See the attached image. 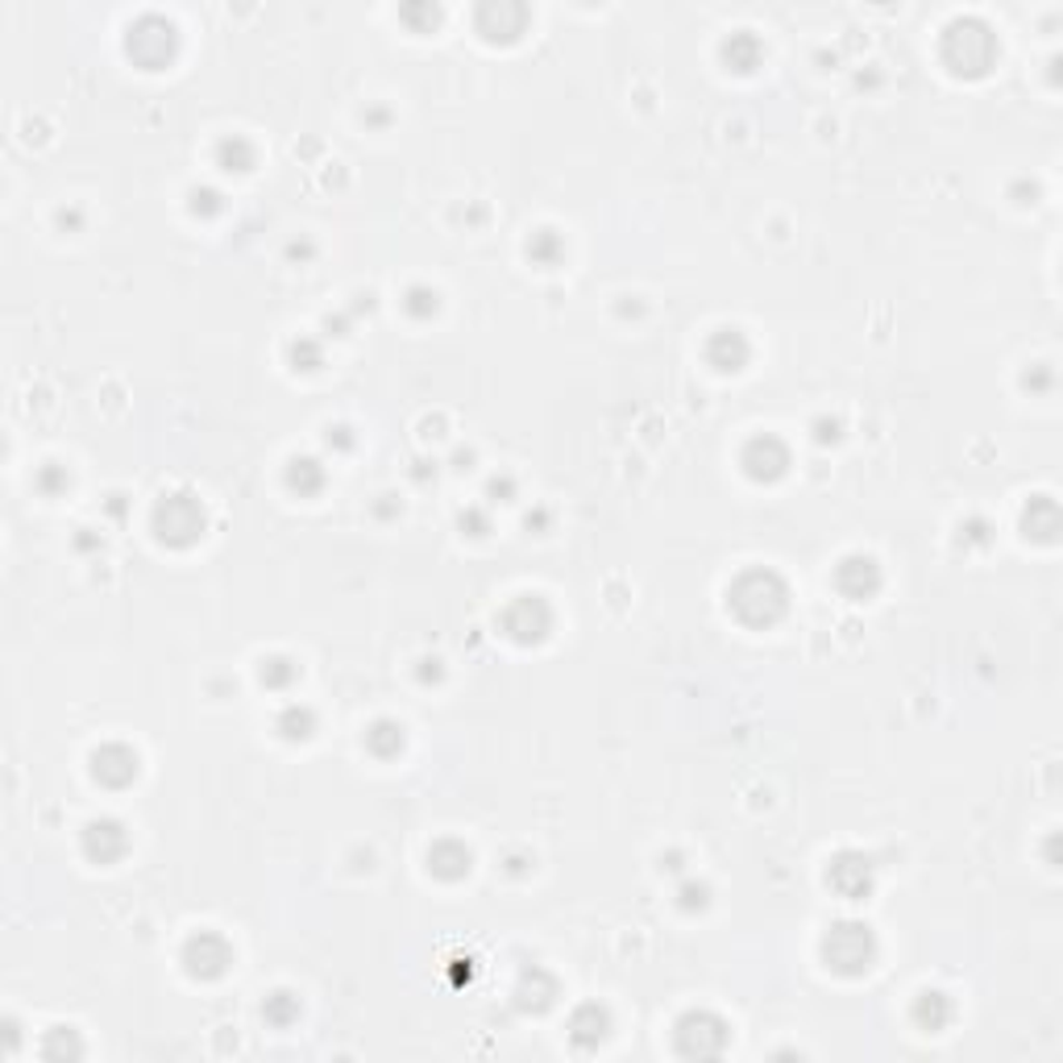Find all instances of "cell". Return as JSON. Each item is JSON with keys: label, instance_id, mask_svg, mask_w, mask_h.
Here are the masks:
<instances>
[{"label": "cell", "instance_id": "cell-8", "mask_svg": "<svg viewBox=\"0 0 1063 1063\" xmlns=\"http://www.w3.org/2000/svg\"><path fill=\"white\" fill-rule=\"evenodd\" d=\"M827 885H831L839 897L860 901V897L872 894V860L860 856V851H843V856H836L831 868H827Z\"/></svg>", "mask_w": 1063, "mask_h": 1063}, {"label": "cell", "instance_id": "cell-22", "mask_svg": "<svg viewBox=\"0 0 1063 1063\" xmlns=\"http://www.w3.org/2000/svg\"><path fill=\"white\" fill-rule=\"evenodd\" d=\"M312 728H316V714L308 711V706H287V714L279 719V731H283L287 740H308Z\"/></svg>", "mask_w": 1063, "mask_h": 1063}, {"label": "cell", "instance_id": "cell-13", "mask_svg": "<svg viewBox=\"0 0 1063 1063\" xmlns=\"http://www.w3.org/2000/svg\"><path fill=\"white\" fill-rule=\"evenodd\" d=\"M748 358H752V345L744 341V333L740 329H719V333L711 337V345H706V362L714 365V370H744Z\"/></svg>", "mask_w": 1063, "mask_h": 1063}, {"label": "cell", "instance_id": "cell-21", "mask_svg": "<svg viewBox=\"0 0 1063 1063\" xmlns=\"http://www.w3.org/2000/svg\"><path fill=\"white\" fill-rule=\"evenodd\" d=\"M262 1014H266L271 1026H291V1022L300 1018V997H291V993H274V997H266Z\"/></svg>", "mask_w": 1063, "mask_h": 1063}, {"label": "cell", "instance_id": "cell-3", "mask_svg": "<svg viewBox=\"0 0 1063 1063\" xmlns=\"http://www.w3.org/2000/svg\"><path fill=\"white\" fill-rule=\"evenodd\" d=\"M943 59L956 76H981L997 59V38L981 21H956L943 33Z\"/></svg>", "mask_w": 1063, "mask_h": 1063}, {"label": "cell", "instance_id": "cell-2", "mask_svg": "<svg viewBox=\"0 0 1063 1063\" xmlns=\"http://www.w3.org/2000/svg\"><path fill=\"white\" fill-rule=\"evenodd\" d=\"M877 935L868 923H836L822 939V964L839 976H865L877 964Z\"/></svg>", "mask_w": 1063, "mask_h": 1063}, {"label": "cell", "instance_id": "cell-17", "mask_svg": "<svg viewBox=\"0 0 1063 1063\" xmlns=\"http://www.w3.org/2000/svg\"><path fill=\"white\" fill-rule=\"evenodd\" d=\"M287 482L291 490H300V495H316V490L324 487V470H320V461H312V457H300V461H291Z\"/></svg>", "mask_w": 1063, "mask_h": 1063}, {"label": "cell", "instance_id": "cell-9", "mask_svg": "<svg viewBox=\"0 0 1063 1063\" xmlns=\"http://www.w3.org/2000/svg\"><path fill=\"white\" fill-rule=\"evenodd\" d=\"M137 773H142L137 752L125 744H105L96 757H91V777H96L100 786H108V790H125V786H134Z\"/></svg>", "mask_w": 1063, "mask_h": 1063}, {"label": "cell", "instance_id": "cell-23", "mask_svg": "<svg viewBox=\"0 0 1063 1063\" xmlns=\"http://www.w3.org/2000/svg\"><path fill=\"white\" fill-rule=\"evenodd\" d=\"M295 677H300V665H291V661H283V656L262 661V682L274 685V690H283V685L295 682Z\"/></svg>", "mask_w": 1063, "mask_h": 1063}, {"label": "cell", "instance_id": "cell-4", "mask_svg": "<svg viewBox=\"0 0 1063 1063\" xmlns=\"http://www.w3.org/2000/svg\"><path fill=\"white\" fill-rule=\"evenodd\" d=\"M204 528H208V516H204L196 495H187V490L167 495V499L154 507V532H158V540L170 548H192L199 536H204Z\"/></svg>", "mask_w": 1063, "mask_h": 1063}, {"label": "cell", "instance_id": "cell-14", "mask_svg": "<svg viewBox=\"0 0 1063 1063\" xmlns=\"http://www.w3.org/2000/svg\"><path fill=\"white\" fill-rule=\"evenodd\" d=\"M607 1034H611V1014L603 1005H582L574 1018H569V1038H574L577 1051H594Z\"/></svg>", "mask_w": 1063, "mask_h": 1063}, {"label": "cell", "instance_id": "cell-15", "mask_svg": "<svg viewBox=\"0 0 1063 1063\" xmlns=\"http://www.w3.org/2000/svg\"><path fill=\"white\" fill-rule=\"evenodd\" d=\"M952 1018H956V1005L947 1002V993H939V988L918 993V1002H914V1022H918L923 1031L939 1034V1031H947V1022Z\"/></svg>", "mask_w": 1063, "mask_h": 1063}, {"label": "cell", "instance_id": "cell-20", "mask_svg": "<svg viewBox=\"0 0 1063 1063\" xmlns=\"http://www.w3.org/2000/svg\"><path fill=\"white\" fill-rule=\"evenodd\" d=\"M216 158H221V167L225 170H250L254 167V146H250L245 137H225L221 150H216Z\"/></svg>", "mask_w": 1063, "mask_h": 1063}, {"label": "cell", "instance_id": "cell-5", "mask_svg": "<svg viewBox=\"0 0 1063 1063\" xmlns=\"http://www.w3.org/2000/svg\"><path fill=\"white\" fill-rule=\"evenodd\" d=\"M728 1038H731L728 1022L719 1018V1014L699 1010V1014H685V1018L677 1022L673 1047H677V1055H685V1060H714V1055L728 1051Z\"/></svg>", "mask_w": 1063, "mask_h": 1063}, {"label": "cell", "instance_id": "cell-11", "mask_svg": "<svg viewBox=\"0 0 1063 1063\" xmlns=\"http://www.w3.org/2000/svg\"><path fill=\"white\" fill-rule=\"evenodd\" d=\"M84 851L96 865H113V860H121L129 851V836H125V827L117 819H96L84 831Z\"/></svg>", "mask_w": 1063, "mask_h": 1063}, {"label": "cell", "instance_id": "cell-1", "mask_svg": "<svg viewBox=\"0 0 1063 1063\" xmlns=\"http://www.w3.org/2000/svg\"><path fill=\"white\" fill-rule=\"evenodd\" d=\"M728 611L748 627H773L790 611V586L773 569H748L731 582Z\"/></svg>", "mask_w": 1063, "mask_h": 1063}, {"label": "cell", "instance_id": "cell-7", "mask_svg": "<svg viewBox=\"0 0 1063 1063\" xmlns=\"http://www.w3.org/2000/svg\"><path fill=\"white\" fill-rule=\"evenodd\" d=\"M228 964H233V947L216 930H199L183 947V968L196 981H221L228 973Z\"/></svg>", "mask_w": 1063, "mask_h": 1063}, {"label": "cell", "instance_id": "cell-10", "mask_svg": "<svg viewBox=\"0 0 1063 1063\" xmlns=\"http://www.w3.org/2000/svg\"><path fill=\"white\" fill-rule=\"evenodd\" d=\"M740 461H744V474L752 482H777L781 474L790 470V449L777 437H757V441H748Z\"/></svg>", "mask_w": 1063, "mask_h": 1063}, {"label": "cell", "instance_id": "cell-18", "mask_svg": "<svg viewBox=\"0 0 1063 1063\" xmlns=\"http://www.w3.org/2000/svg\"><path fill=\"white\" fill-rule=\"evenodd\" d=\"M723 55H728V62L735 67V71H752L760 62V42L752 38V33H735L728 46H723Z\"/></svg>", "mask_w": 1063, "mask_h": 1063}, {"label": "cell", "instance_id": "cell-16", "mask_svg": "<svg viewBox=\"0 0 1063 1063\" xmlns=\"http://www.w3.org/2000/svg\"><path fill=\"white\" fill-rule=\"evenodd\" d=\"M428 868H432L441 881H461V877L470 872V851L461 848V843H454V839H445V843H437V848L428 851Z\"/></svg>", "mask_w": 1063, "mask_h": 1063}, {"label": "cell", "instance_id": "cell-6", "mask_svg": "<svg viewBox=\"0 0 1063 1063\" xmlns=\"http://www.w3.org/2000/svg\"><path fill=\"white\" fill-rule=\"evenodd\" d=\"M503 636L516 640V644H540L553 632V607H548L540 594H519L507 603L503 611Z\"/></svg>", "mask_w": 1063, "mask_h": 1063}, {"label": "cell", "instance_id": "cell-19", "mask_svg": "<svg viewBox=\"0 0 1063 1063\" xmlns=\"http://www.w3.org/2000/svg\"><path fill=\"white\" fill-rule=\"evenodd\" d=\"M365 744H370L374 757H396L399 748H403V728H396V723H374V728L365 731Z\"/></svg>", "mask_w": 1063, "mask_h": 1063}, {"label": "cell", "instance_id": "cell-12", "mask_svg": "<svg viewBox=\"0 0 1063 1063\" xmlns=\"http://www.w3.org/2000/svg\"><path fill=\"white\" fill-rule=\"evenodd\" d=\"M836 586L848 598H872L881 591V565L872 557H848V562L836 569Z\"/></svg>", "mask_w": 1063, "mask_h": 1063}, {"label": "cell", "instance_id": "cell-24", "mask_svg": "<svg viewBox=\"0 0 1063 1063\" xmlns=\"http://www.w3.org/2000/svg\"><path fill=\"white\" fill-rule=\"evenodd\" d=\"M528 254H532L536 262H545V266H548V262L562 254V242H557V237H553L548 228H540V233H536V237L528 242Z\"/></svg>", "mask_w": 1063, "mask_h": 1063}]
</instances>
